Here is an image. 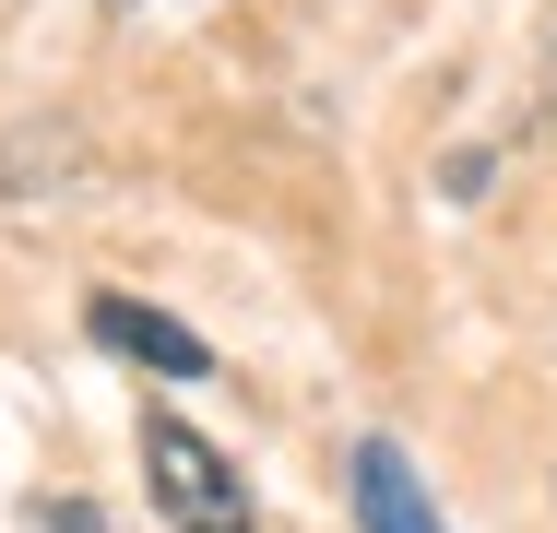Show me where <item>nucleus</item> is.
Returning <instances> with one entry per match:
<instances>
[{
	"mask_svg": "<svg viewBox=\"0 0 557 533\" xmlns=\"http://www.w3.org/2000/svg\"><path fill=\"white\" fill-rule=\"evenodd\" d=\"M143 486H154V510L178 533H249V486L225 474V450L202 438V426L154 416L143 426Z\"/></svg>",
	"mask_w": 557,
	"mask_h": 533,
	"instance_id": "nucleus-1",
	"label": "nucleus"
},
{
	"mask_svg": "<svg viewBox=\"0 0 557 533\" xmlns=\"http://www.w3.org/2000/svg\"><path fill=\"white\" fill-rule=\"evenodd\" d=\"M84 332L96 344H119L131 368H154V380H214V344H190L166 309H143V297H96L84 309Z\"/></svg>",
	"mask_w": 557,
	"mask_h": 533,
	"instance_id": "nucleus-2",
	"label": "nucleus"
},
{
	"mask_svg": "<svg viewBox=\"0 0 557 533\" xmlns=\"http://www.w3.org/2000/svg\"><path fill=\"white\" fill-rule=\"evenodd\" d=\"M356 522L368 533H440V498L404 462V438H356Z\"/></svg>",
	"mask_w": 557,
	"mask_h": 533,
	"instance_id": "nucleus-3",
	"label": "nucleus"
},
{
	"mask_svg": "<svg viewBox=\"0 0 557 533\" xmlns=\"http://www.w3.org/2000/svg\"><path fill=\"white\" fill-rule=\"evenodd\" d=\"M48 533H108V522H96V498H48Z\"/></svg>",
	"mask_w": 557,
	"mask_h": 533,
	"instance_id": "nucleus-4",
	"label": "nucleus"
},
{
	"mask_svg": "<svg viewBox=\"0 0 557 533\" xmlns=\"http://www.w3.org/2000/svg\"><path fill=\"white\" fill-rule=\"evenodd\" d=\"M546 107H557V60H546Z\"/></svg>",
	"mask_w": 557,
	"mask_h": 533,
	"instance_id": "nucleus-5",
	"label": "nucleus"
},
{
	"mask_svg": "<svg viewBox=\"0 0 557 533\" xmlns=\"http://www.w3.org/2000/svg\"><path fill=\"white\" fill-rule=\"evenodd\" d=\"M119 12H143V0H119Z\"/></svg>",
	"mask_w": 557,
	"mask_h": 533,
	"instance_id": "nucleus-6",
	"label": "nucleus"
}]
</instances>
